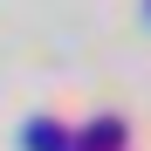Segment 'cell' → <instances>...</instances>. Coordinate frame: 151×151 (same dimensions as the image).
<instances>
[{
  "label": "cell",
  "instance_id": "obj_2",
  "mask_svg": "<svg viewBox=\"0 0 151 151\" xmlns=\"http://www.w3.org/2000/svg\"><path fill=\"white\" fill-rule=\"evenodd\" d=\"M21 144H28V151H76V144H69V131H62V117H35Z\"/></svg>",
  "mask_w": 151,
  "mask_h": 151
},
{
  "label": "cell",
  "instance_id": "obj_1",
  "mask_svg": "<svg viewBox=\"0 0 151 151\" xmlns=\"http://www.w3.org/2000/svg\"><path fill=\"white\" fill-rule=\"evenodd\" d=\"M131 137H124V124L117 117H89L83 124V137H76V151H124Z\"/></svg>",
  "mask_w": 151,
  "mask_h": 151
}]
</instances>
